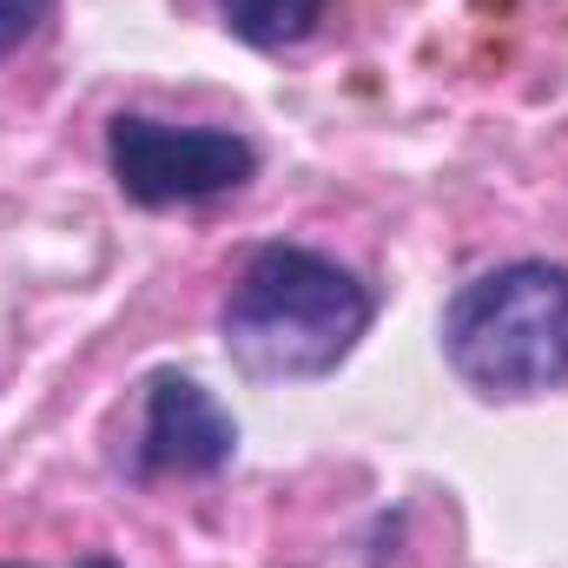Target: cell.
<instances>
[{
    "instance_id": "1",
    "label": "cell",
    "mask_w": 568,
    "mask_h": 568,
    "mask_svg": "<svg viewBox=\"0 0 568 568\" xmlns=\"http://www.w3.org/2000/svg\"><path fill=\"white\" fill-rule=\"evenodd\" d=\"M371 291L337 258L304 245H265L225 297V351L252 377H324L371 331Z\"/></svg>"
},
{
    "instance_id": "2",
    "label": "cell",
    "mask_w": 568,
    "mask_h": 568,
    "mask_svg": "<svg viewBox=\"0 0 568 568\" xmlns=\"http://www.w3.org/2000/svg\"><path fill=\"white\" fill-rule=\"evenodd\" d=\"M443 357L476 397H542L568 384V265L516 258L469 278L443 311Z\"/></svg>"
},
{
    "instance_id": "3",
    "label": "cell",
    "mask_w": 568,
    "mask_h": 568,
    "mask_svg": "<svg viewBox=\"0 0 568 568\" xmlns=\"http://www.w3.org/2000/svg\"><path fill=\"white\" fill-rule=\"evenodd\" d=\"M106 165L133 205L165 212V205H199V199L239 192L258 172V152L225 126H165L145 113H113Z\"/></svg>"
},
{
    "instance_id": "4",
    "label": "cell",
    "mask_w": 568,
    "mask_h": 568,
    "mask_svg": "<svg viewBox=\"0 0 568 568\" xmlns=\"http://www.w3.org/2000/svg\"><path fill=\"white\" fill-rule=\"evenodd\" d=\"M239 456V424L225 404L179 371H159L145 384V429H140V476H219Z\"/></svg>"
},
{
    "instance_id": "5",
    "label": "cell",
    "mask_w": 568,
    "mask_h": 568,
    "mask_svg": "<svg viewBox=\"0 0 568 568\" xmlns=\"http://www.w3.org/2000/svg\"><path fill=\"white\" fill-rule=\"evenodd\" d=\"M331 0H219L225 27L245 40V47H297L317 20H324Z\"/></svg>"
},
{
    "instance_id": "6",
    "label": "cell",
    "mask_w": 568,
    "mask_h": 568,
    "mask_svg": "<svg viewBox=\"0 0 568 568\" xmlns=\"http://www.w3.org/2000/svg\"><path fill=\"white\" fill-rule=\"evenodd\" d=\"M53 13V0H0V60L33 40V27Z\"/></svg>"
},
{
    "instance_id": "7",
    "label": "cell",
    "mask_w": 568,
    "mask_h": 568,
    "mask_svg": "<svg viewBox=\"0 0 568 568\" xmlns=\"http://www.w3.org/2000/svg\"><path fill=\"white\" fill-rule=\"evenodd\" d=\"M0 568H13V562H0ZM73 568H120V562H113V556H80Z\"/></svg>"
}]
</instances>
